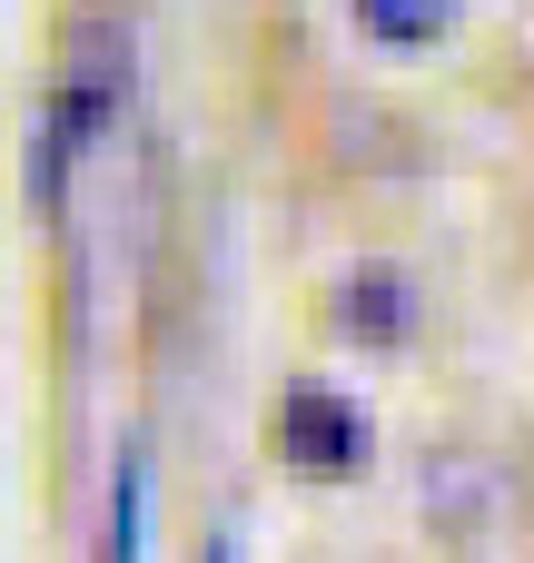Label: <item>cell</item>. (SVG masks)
<instances>
[{
	"label": "cell",
	"mask_w": 534,
	"mask_h": 563,
	"mask_svg": "<svg viewBox=\"0 0 534 563\" xmlns=\"http://www.w3.org/2000/svg\"><path fill=\"white\" fill-rule=\"evenodd\" d=\"M198 563H238V525H228V515H218V525L198 534Z\"/></svg>",
	"instance_id": "cell-6"
},
{
	"label": "cell",
	"mask_w": 534,
	"mask_h": 563,
	"mask_svg": "<svg viewBox=\"0 0 534 563\" xmlns=\"http://www.w3.org/2000/svg\"><path fill=\"white\" fill-rule=\"evenodd\" d=\"M129 89H139V20L119 0L69 10V40H59V59L40 79V109H30V139H20V198L40 218L69 208V178H79V158H99Z\"/></svg>",
	"instance_id": "cell-1"
},
{
	"label": "cell",
	"mask_w": 534,
	"mask_h": 563,
	"mask_svg": "<svg viewBox=\"0 0 534 563\" xmlns=\"http://www.w3.org/2000/svg\"><path fill=\"white\" fill-rule=\"evenodd\" d=\"M347 20H357L377 49H436V40H456L466 0H347Z\"/></svg>",
	"instance_id": "cell-5"
},
{
	"label": "cell",
	"mask_w": 534,
	"mask_h": 563,
	"mask_svg": "<svg viewBox=\"0 0 534 563\" xmlns=\"http://www.w3.org/2000/svg\"><path fill=\"white\" fill-rule=\"evenodd\" d=\"M99 563H149V445H119V465H109Z\"/></svg>",
	"instance_id": "cell-4"
},
{
	"label": "cell",
	"mask_w": 534,
	"mask_h": 563,
	"mask_svg": "<svg viewBox=\"0 0 534 563\" xmlns=\"http://www.w3.org/2000/svg\"><path fill=\"white\" fill-rule=\"evenodd\" d=\"M327 327L357 336V346H406V336L426 327L416 267H396V257H347V267L327 277Z\"/></svg>",
	"instance_id": "cell-3"
},
{
	"label": "cell",
	"mask_w": 534,
	"mask_h": 563,
	"mask_svg": "<svg viewBox=\"0 0 534 563\" xmlns=\"http://www.w3.org/2000/svg\"><path fill=\"white\" fill-rule=\"evenodd\" d=\"M268 426H277V455H287L297 475H357V465L377 455V416H367L337 376H287Z\"/></svg>",
	"instance_id": "cell-2"
}]
</instances>
